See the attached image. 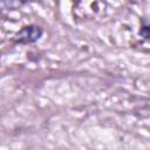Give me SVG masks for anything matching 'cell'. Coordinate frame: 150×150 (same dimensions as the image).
Returning <instances> with one entry per match:
<instances>
[{"label": "cell", "mask_w": 150, "mask_h": 150, "mask_svg": "<svg viewBox=\"0 0 150 150\" xmlns=\"http://www.w3.org/2000/svg\"><path fill=\"white\" fill-rule=\"evenodd\" d=\"M42 34H43V29L40 26L29 25V26H26L22 29H20L15 34L14 40L22 45H29V43H34L38 40H40Z\"/></svg>", "instance_id": "1"}, {"label": "cell", "mask_w": 150, "mask_h": 150, "mask_svg": "<svg viewBox=\"0 0 150 150\" xmlns=\"http://www.w3.org/2000/svg\"><path fill=\"white\" fill-rule=\"evenodd\" d=\"M29 0H0V8L4 9H15L28 2Z\"/></svg>", "instance_id": "2"}, {"label": "cell", "mask_w": 150, "mask_h": 150, "mask_svg": "<svg viewBox=\"0 0 150 150\" xmlns=\"http://www.w3.org/2000/svg\"><path fill=\"white\" fill-rule=\"evenodd\" d=\"M141 36H143L145 40L149 39V27L144 26L143 28H141Z\"/></svg>", "instance_id": "3"}]
</instances>
